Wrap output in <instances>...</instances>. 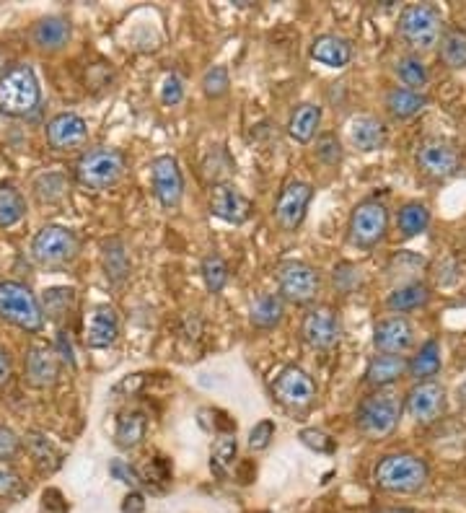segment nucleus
Returning a JSON list of instances; mask_svg holds the SVG:
<instances>
[{
	"label": "nucleus",
	"instance_id": "nucleus-34",
	"mask_svg": "<svg viewBox=\"0 0 466 513\" xmlns=\"http://www.w3.org/2000/svg\"><path fill=\"white\" fill-rule=\"evenodd\" d=\"M394 73H397L399 83H402L404 89L412 91H422L430 81L428 65L422 63V57L415 55V52H407V55L399 57L397 63H394Z\"/></svg>",
	"mask_w": 466,
	"mask_h": 513
},
{
	"label": "nucleus",
	"instance_id": "nucleus-43",
	"mask_svg": "<svg viewBox=\"0 0 466 513\" xmlns=\"http://www.w3.org/2000/svg\"><path fill=\"white\" fill-rule=\"evenodd\" d=\"M298 438H301L303 446H309L311 451H319V454H332V451L337 449L334 438L327 436L324 431H319V428H303V431L298 433Z\"/></svg>",
	"mask_w": 466,
	"mask_h": 513
},
{
	"label": "nucleus",
	"instance_id": "nucleus-17",
	"mask_svg": "<svg viewBox=\"0 0 466 513\" xmlns=\"http://www.w3.org/2000/svg\"><path fill=\"white\" fill-rule=\"evenodd\" d=\"M45 135L50 148H55V151H76V148H81L89 140V125H86L81 114L63 112L55 114L47 122Z\"/></svg>",
	"mask_w": 466,
	"mask_h": 513
},
{
	"label": "nucleus",
	"instance_id": "nucleus-50",
	"mask_svg": "<svg viewBox=\"0 0 466 513\" xmlns=\"http://www.w3.org/2000/svg\"><path fill=\"white\" fill-rule=\"evenodd\" d=\"M145 508V501H143V495L138 493V490H130L125 498V506H122V511L125 513H140Z\"/></svg>",
	"mask_w": 466,
	"mask_h": 513
},
{
	"label": "nucleus",
	"instance_id": "nucleus-49",
	"mask_svg": "<svg viewBox=\"0 0 466 513\" xmlns=\"http://www.w3.org/2000/svg\"><path fill=\"white\" fill-rule=\"evenodd\" d=\"M21 480L19 475L13 472V469H6V467H0V498H11L16 490H19Z\"/></svg>",
	"mask_w": 466,
	"mask_h": 513
},
{
	"label": "nucleus",
	"instance_id": "nucleus-11",
	"mask_svg": "<svg viewBox=\"0 0 466 513\" xmlns=\"http://www.w3.org/2000/svg\"><path fill=\"white\" fill-rule=\"evenodd\" d=\"M316 394V381L298 366H285L272 381V397L288 410H306L316 402Z\"/></svg>",
	"mask_w": 466,
	"mask_h": 513
},
{
	"label": "nucleus",
	"instance_id": "nucleus-24",
	"mask_svg": "<svg viewBox=\"0 0 466 513\" xmlns=\"http://www.w3.org/2000/svg\"><path fill=\"white\" fill-rule=\"evenodd\" d=\"M311 57L327 68H345L353 60V42L340 34H319L311 42Z\"/></svg>",
	"mask_w": 466,
	"mask_h": 513
},
{
	"label": "nucleus",
	"instance_id": "nucleus-26",
	"mask_svg": "<svg viewBox=\"0 0 466 513\" xmlns=\"http://www.w3.org/2000/svg\"><path fill=\"white\" fill-rule=\"evenodd\" d=\"M443 358H441V342L428 340L422 342L420 348L415 350L412 358H407V376H412L415 381H430L441 374Z\"/></svg>",
	"mask_w": 466,
	"mask_h": 513
},
{
	"label": "nucleus",
	"instance_id": "nucleus-10",
	"mask_svg": "<svg viewBox=\"0 0 466 513\" xmlns=\"http://www.w3.org/2000/svg\"><path fill=\"white\" fill-rule=\"evenodd\" d=\"M448 410V392L441 381H415V387L404 394V412L415 423L433 425L446 415Z\"/></svg>",
	"mask_w": 466,
	"mask_h": 513
},
{
	"label": "nucleus",
	"instance_id": "nucleus-30",
	"mask_svg": "<svg viewBox=\"0 0 466 513\" xmlns=\"http://www.w3.org/2000/svg\"><path fill=\"white\" fill-rule=\"evenodd\" d=\"M101 265H104V273H107L109 283H122V280L130 278V257H127L125 241L122 239H107L101 244Z\"/></svg>",
	"mask_w": 466,
	"mask_h": 513
},
{
	"label": "nucleus",
	"instance_id": "nucleus-1",
	"mask_svg": "<svg viewBox=\"0 0 466 513\" xmlns=\"http://www.w3.org/2000/svg\"><path fill=\"white\" fill-rule=\"evenodd\" d=\"M430 467L422 456L410 451L384 454L373 467V485L389 495H415L428 488Z\"/></svg>",
	"mask_w": 466,
	"mask_h": 513
},
{
	"label": "nucleus",
	"instance_id": "nucleus-53",
	"mask_svg": "<svg viewBox=\"0 0 466 513\" xmlns=\"http://www.w3.org/2000/svg\"><path fill=\"white\" fill-rule=\"evenodd\" d=\"M3 70H6V68H3V60H0V76H3Z\"/></svg>",
	"mask_w": 466,
	"mask_h": 513
},
{
	"label": "nucleus",
	"instance_id": "nucleus-13",
	"mask_svg": "<svg viewBox=\"0 0 466 513\" xmlns=\"http://www.w3.org/2000/svg\"><path fill=\"white\" fill-rule=\"evenodd\" d=\"M342 337L340 317L329 306H311L303 314L301 322V340L311 350H332Z\"/></svg>",
	"mask_w": 466,
	"mask_h": 513
},
{
	"label": "nucleus",
	"instance_id": "nucleus-21",
	"mask_svg": "<svg viewBox=\"0 0 466 513\" xmlns=\"http://www.w3.org/2000/svg\"><path fill=\"white\" fill-rule=\"evenodd\" d=\"M60 379V355L55 348L37 345L26 355V381L37 389H47Z\"/></svg>",
	"mask_w": 466,
	"mask_h": 513
},
{
	"label": "nucleus",
	"instance_id": "nucleus-27",
	"mask_svg": "<svg viewBox=\"0 0 466 513\" xmlns=\"http://www.w3.org/2000/svg\"><path fill=\"white\" fill-rule=\"evenodd\" d=\"M319 125H322V107L319 104L303 102L293 109L288 120V135L296 143H311L314 135L319 133Z\"/></svg>",
	"mask_w": 466,
	"mask_h": 513
},
{
	"label": "nucleus",
	"instance_id": "nucleus-31",
	"mask_svg": "<svg viewBox=\"0 0 466 513\" xmlns=\"http://www.w3.org/2000/svg\"><path fill=\"white\" fill-rule=\"evenodd\" d=\"M145 431H148V418H145L140 410L125 412L120 420H117V428H114V444L120 446L122 451H133L143 444Z\"/></svg>",
	"mask_w": 466,
	"mask_h": 513
},
{
	"label": "nucleus",
	"instance_id": "nucleus-28",
	"mask_svg": "<svg viewBox=\"0 0 466 513\" xmlns=\"http://www.w3.org/2000/svg\"><path fill=\"white\" fill-rule=\"evenodd\" d=\"M430 208L420 200H410L404 203L402 208L397 210V231L402 239H415V236H422L430 228Z\"/></svg>",
	"mask_w": 466,
	"mask_h": 513
},
{
	"label": "nucleus",
	"instance_id": "nucleus-37",
	"mask_svg": "<svg viewBox=\"0 0 466 513\" xmlns=\"http://www.w3.org/2000/svg\"><path fill=\"white\" fill-rule=\"evenodd\" d=\"M200 275H202V280H205V288H208V293L218 296V293H221L228 283L226 260H223L221 254H215V252L205 254L200 262Z\"/></svg>",
	"mask_w": 466,
	"mask_h": 513
},
{
	"label": "nucleus",
	"instance_id": "nucleus-19",
	"mask_svg": "<svg viewBox=\"0 0 466 513\" xmlns=\"http://www.w3.org/2000/svg\"><path fill=\"white\" fill-rule=\"evenodd\" d=\"M120 337V317L117 311L109 304H99L91 309L89 319H86V348L91 350H104L109 345H114Z\"/></svg>",
	"mask_w": 466,
	"mask_h": 513
},
{
	"label": "nucleus",
	"instance_id": "nucleus-16",
	"mask_svg": "<svg viewBox=\"0 0 466 513\" xmlns=\"http://www.w3.org/2000/svg\"><path fill=\"white\" fill-rule=\"evenodd\" d=\"M417 335L415 327L407 317L389 314V317L378 319L373 327V348L384 355H407L415 348Z\"/></svg>",
	"mask_w": 466,
	"mask_h": 513
},
{
	"label": "nucleus",
	"instance_id": "nucleus-29",
	"mask_svg": "<svg viewBox=\"0 0 466 513\" xmlns=\"http://www.w3.org/2000/svg\"><path fill=\"white\" fill-rule=\"evenodd\" d=\"M70 21L63 19V16H47V19L39 21L34 26V45L42 47V50H60L70 42Z\"/></svg>",
	"mask_w": 466,
	"mask_h": 513
},
{
	"label": "nucleus",
	"instance_id": "nucleus-7",
	"mask_svg": "<svg viewBox=\"0 0 466 513\" xmlns=\"http://www.w3.org/2000/svg\"><path fill=\"white\" fill-rule=\"evenodd\" d=\"M461 164H464V151L456 140L435 135V138H425L417 146L415 166L430 182H446V179L456 177Z\"/></svg>",
	"mask_w": 466,
	"mask_h": 513
},
{
	"label": "nucleus",
	"instance_id": "nucleus-2",
	"mask_svg": "<svg viewBox=\"0 0 466 513\" xmlns=\"http://www.w3.org/2000/svg\"><path fill=\"white\" fill-rule=\"evenodd\" d=\"M404 415V397L397 389H373L368 397L360 399L355 410V425L371 441L389 438L399 428Z\"/></svg>",
	"mask_w": 466,
	"mask_h": 513
},
{
	"label": "nucleus",
	"instance_id": "nucleus-45",
	"mask_svg": "<svg viewBox=\"0 0 466 513\" xmlns=\"http://www.w3.org/2000/svg\"><path fill=\"white\" fill-rule=\"evenodd\" d=\"M109 475H112L114 480H120L122 485H127L130 490H138L140 485H143L138 469L130 467V462H125V459H112V462H109Z\"/></svg>",
	"mask_w": 466,
	"mask_h": 513
},
{
	"label": "nucleus",
	"instance_id": "nucleus-41",
	"mask_svg": "<svg viewBox=\"0 0 466 513\" xmlns=\"http://www.w3.org/2000/svg\"><path fill=\"white\" fill-rule=\"evenodd\" d=\"M332 280L334 288L340 293H353L363 283V273H360V267L353 265V262H340V265L334 267Z\"/></svg>",
	"mask_w": 466,
	"mask_h": 513
},
{
	"label": "nucleus",
	"instance_id": "nucleus-39",
	"mask_svg": "<svg viewBox=\"0 0 466 513\" xmlns=\"http://www.w3.org/2000/svg\"><path fill=\"white\" fill-rule=\"evenodd\" d=\"M231 89V76H228L226 65H213V68L205 70L202 76V91L208 99H223Z\"/></svg>",
	"mask_w": 466,
	"mask_h": 513
},
{
	"label": "nucleus",
	"instance_id": "nucleus-48",
	"mask_svg": "<svg viewBox=\"0 0 466 513\" xmlns=\"http://www.w3.org/2000/svg\"><path fill=\"white\" fill-rule=\"evenodd\" d=\"M21 444H24V441H21L11 428L0 425V462H13V459L19 456Z\"/></svg>",
	"mask_w": 466,
	"mask_h": 513
},
{
	"label": "nucleus",
	"instance_id": "nucleus-25",
	"mask_svg": "<svg viewBox=\"0 0 466 513\" xmlns=\"http://www.w3.org/2000/svg\"><path fill=\"white\" fill-rule=\"evenodd\" d=\"M428 96L425 91H412L404 89V86H391L384 96V107L386 112L394 117V120H412L422 109L428 107Z\"/></svg>",
	"mask_w": 466,
	"mask_h": 513
},
{
	"label": "nucleus",
	"instance_id": "nucleus-15",
	"mask_svg": "<svg viewBox=\"0 0 466 513\" xmlns=\"http://www.w3.org/2000/svg\"><path fill=\"white\" fill-rule=\"evenodd\" d=\"M153 195L164 210H177L184 197V177L174 156H156L151 164Z\"/></svg>",
	"mask_w": 466,
	"mask_h": 513
},
{
	"label": "nucleus",
	"instance_id": "nucleus-52",
	"mask_svg": "<svg viewBox=\"0 0 466 513\" xmlns=\"http://www.w3.org/2000/svg\"><path fill=\"white\" fill-rule=\"evenodd\" d=\"M378 513H415V511H410V508H384V511H378Z\"/></svg>",
	"mask_w": 466,
	"mask_h": 513
},
{
	"label": "nucleus",
	"instance_id": "nucleus-23",
	"mask_svg": "<svg viewBox=\"0 0 466 513\" xmlns=\"http://www.w3.org/2000/svg\"><path fill=\"white\" fill-rule=\"evenodd\" d=\"M430 285L422 283V280H410V283H399L394 291L386 296V309L391 311V314H399V317H404V314H410V311H417V309H425V306L430 304Z\"/></svg>",
	"mask_w": 466,
	"mask_h": 513
},
{
	"label": "nucleus",
	"instance_id": "nucleus-14",
	"mask_svg": "<svg viewBox=\"0 0 466 513\" xmlns=\"http://www.w3.org/2000/svg\"><path fill=\"white\" fill-rule=\"evenodd\" d=\"M314 200V187L301 179H290L278 195L275 203V221L283 231H296L309 213V205Z\"/></svg>",
	"mask_w": 466,
	"mask_h": 513
},
{
	"label": "nucleus",
	"instance_id": "nucleus-35",
	"mask_svg": "<svg viewBox=\"0 0 466 513\" xmlns=\"http://www.w3.org/2000/svg\"><path fill=\"white\" fill-rule=\"evenodd\" d=\"M236 454H239V441L233 433H223L210 449V469L218 480H226L231 475L233 464H236Z\"/></svg>",
	"mask_w": 466,
	"mask_h": 513
},
{
	"label": "nucleus",
	"instance_id": "nucleus-33",
	"mask_svg": "<svg viewBox=\"0 0 466 513\" xmlns=\"http://www.w3.org/2000/svg\"><path fill=\"white\" fill-rule=\"evenodd\" d=\"M285 317V301L278 293H262L252 304V324L257 330H275Z\"/></svg>",
	"mask_w": 466,
	"mask_h": 513
},
{
	"label": "nucleus",
	"instance_id": "nucleus-18",
	"mask_svg": "<svg viewBox=\"0 0 466 513\" xmlns=\"http://www.w3.org/2000/svg\"><path fill=\"white\" fill-rule=\"evenodd\" d=\"M210 213H213L215 218H221V221L241 226V223H246L249 216H252V203H249L231 182H223L213 187V195H210Z\"/></svg>",
	"mask_w": 466,
	"mask_h": 513
},
{
	"label": "nucleus",
	"instance_id": "nucleus-51",
	"mask_svg": "<svg viewBox=\"0 0 466 513\" xmlns=\"http://www.w3.org/2000/svg\"><path fill=\"white\" fill-rule=\"evenodd\" d=\"M11 374H13L11 355H8L6 350L0 348V387H6L8 379H11Z\"/></svg>",
	"mask_w": 466,
	"mask_h": 513
},
{
	"label": "nucleus",
	"instance_id": "nucleus-12",
	"mask_svg": "<svg viewBox=\"0 0 466 513\" xmlns=\"http://www.w3.org/2000/svg\"><path fill=\"white\" fill-rule=\"evenodd\" d=\"M78 236L65 226H45L34 236L32 254L34 260L42 265H65V262L76 260L78 254Z\"/></svg>",
	"mask_w": 466,
	"mask_h": 513
},
{
	"label": "nucleus",
	"instance_id": "nucleus-36",
	"mask_svg": "<svg viewBox=\"0 0 466 513\" xmlns=\"http://www.w3.org/2000/svg\"><path fill=\"white\" fill-rule=\"evenodd\" d=\"M26 200L13 182H0V228H11L24 221Z\"/></svg>",
	"mask_w": 466,
	"mask_h": 513
},
{
	"label": "nucleus",
	"instance_id": "nucleus-3",
	"mask_svg": "<svg viewBox=\"0 0 466 513\" xmlns=\"http://www.w3.org/2000/svg\"><path fill=\"white\" fill-rule=\"evenodd\" d=\"M397 32L407 47L417 52H430L438 47L443 32H446V21H443L441 8L433 3H410L399 11Z\"/></svg>",
	"mask_w": 466,
	"mask_h": 513
},
{
	"label": "nucleus",
	"instance_id": "nucleus-9",
	"mask_svg": "<svg viewBox=\"0 0 466 513\" xmlns=\"http://www.w3.org/2000/svg\"><path fill=\"white\" fill-rule=\"evenodd\" d=\"M278 296L285 304L311 306L322 293V275L303 260H285L278 265Z\"/></svg>",
	"mask_w": 466,
	"mask_h": 513
},
{
	"label": "nucleus",
	"instance_id": "nucleus-47",
	"mask_svg": "<svg viewBox=\"0 0 466 513\" xmlns=\"http://www.w3.org/2000/svg\"><path fill=\"white\" fill-rule=\"evenodd\" d=\"M161 102L166 107H177V104L184 102V83L177 73L166 76L164 83H161Z\"/></svg>",
	"mask_w": 466,
	"mask_h": 513
},
{
	"label": "nucleus",
	"instance_id": "nucleus-6",
	"mask_svg": "<svg viewBox=\"0 0 466 513\" xmlns=\"http://www.w3.org/2000/svg\"><path fill=\"white\" fill-rule=\"evenodd\" d=\"M391 216L381 200H363L350 213V223H347V239L355 249L371 252L378 244H384L389 236Z\"/></svg>",
	"mask_w": 466,
	"mask_h": 513
},
{
	"label": "nucleus",
	"instance_id": "nucleus-38",
	"mask_svg": "<svg viewBox=\"0 0 466 513\" xmlns=\"http://www.w3.org/2000/svg\"><path fill=\"white\" fill-rule=\"evenodd\" d=\"M24 444L26 449H29V454H32L34 462L42 469H55L57 464H60V451H57L55 444H52L47 436H42V433H26Z\"/></svg>",
	"mask_w": 466,
	"mask_h": 513
},
{
	"label": "nucleus",
	"instance_id": "nucleus-22",
	"mask_svg": "<svg viewBox=\"0 0 466 513\" xmlns=\"http://www.w3.org/2000/svg\"><path fill=\"white\" fill-rule=\"evenodd\" d=\"M404 376H407V355L376 353L371 361H368L363 381H366L371 389H389L394 387L399 379H404Z\"/></svg>",
	"mask_w": 466,
	"mask_h": 513
},
{
	"label": "nucleus",
	"instance_id": "nucleus-32",
	"mask_svg": "<svg viewBox=\"0 0 466 513\" xmlns=\"http://www.w3.org/2000/svg\"><path fill=\"white\" fill-rule=\"evenodd\" d=\"M438 57L448 70L466 68V29L461 26H446L441 42H438Z\"/></svg>",
	"mask_w": 466,
	"mask_h": 513
},
{
	"label": "nucleus",
	"instance_id": "nucleus-5",
	"mask_svg": "<svg viewBox=\"0 0 466 513\" xmlns=\"http://www.w3.org/2000/svg\"><path fill=\"white\" fill-rule=\"evenodd\" d=\"M0 319L19 327L24 332H42L45 327V309L39 298L29 291V285L16 280L0 283Z\"/></svg>",
	"mask_w": 466,
	"mask_h": 513
},
{
	"label": "nucleus",
	"instance_id": "nucleus-20",
	"mask_svg": "<svg viewBox=\"0 0 466 513\" xmlns=\"http://www.w3.org/2000/svg\"><path fill=\"white\" fill-rule=\"evenodd\" d=\"M347 138H350V146L358 148V151L373 153L386 148V143H389V130L373 114H355L347 122Z\"/></svg>",
	"mask_w": 466,
	"mask_h": 513
},
{
	"label": "nucleus",
	"instance_id": "nucleus-40",
	"mask_svg": "<svg viewBox=\"0 0 466 513\" xmlns=\"http://www.w3.org/2000/svg\"><path fill=\"white\" fill-rule=\"evenodd\" d=\"M34 190H37V197L42 203H57L68 192V182H65L63 174H45V177L37 179Z\"/></svg>",
	"mask_w": 466,
	"mask_h": 513
},
{
	"label": "nucleus",
	"instance_id": "nucleus-4",
	"mask_svg": "<svg viewBox=\"0 0 466 513\" xmlns=\"http://www.w3.org/2000/svg\"><path fill=\"white\" fill-rule=\"evenodd\" d=\"M42 89L32 65L16 63L0 76V114L6 117H26L39 109Z\"/></svg>",
	"mask_w": 466,
	"mask_h": 513
},
{
	"label": "nucleus",
	"instance_id": "nucleus-8",
	"mask_svg": "<svg viewBox=\"0 0 466 513\" xmlns=\"http://www.w3.org/2000/svg\"><path fill=\"white\" fill-rule=\"evenodd\" d=\"M122 174H125V156L117 148H91L76 161V179L86 190H109L120 182Z\"/></svg>",
	"mask_w": 466,
	"mask_h": 513
},
{
	"label": "nucleus",
	"instance_id": "nucleus-44",
	"mask_svg": "<svg viewBox=\"0 0 466 513\" xmlns=\"http://www.w3.org/2000/svg\"><path fill=\"white\" fill-rule=\"evenodd\" d=\"M422 267H425V257H420L417 252H410V249H404V252L394 254L389 262V273H420Z\"/></svg>",
	"mask_w": 466,
	"mask_h": 513
},
{
	"label": "nucleus",
	"instance_id": "nucleus-42",
	"mask_svg": "<svg viewBox=\"0 0 466 513\" xmlns=\"http://www.w3.org/2000/svg\"><path fill=\"white\" fill-rule=\"evenodd\" d=\"M316 156H319V161H324L327 166L342 164L340 138H337V135H332V133L322 135V138L316 140Z\"/></svg>",
	"mask_w": 466,
	"mask_h": 513
},
{
	"label": "nucleus",
	"instance_id": "nucleus-46",
	"mask_svg": "<svg viewBox=\"0 0 466 513\" xmlns=\"http://www.w3.org/2000/svg\"><path fill=\"white\" fill-rule=\"evenodd\" d=\"M275 420H259L254 425L252 431H249V449L252 451H265L267 446L272 444V438H275Z\"/></svg>",
	"mask_w": 466,
	"mask_h": 513
}]
</instances>
